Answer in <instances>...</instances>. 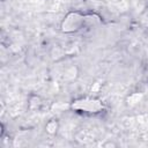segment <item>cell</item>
<instances>
[{
	"instance_id": "obj_1",
	"label": "cell",
	"mask_w": 148,
	"mask_h": 148,
	"mask_svg": "<svg viewBox=\"0 0 148 148\" xmlns=\"http://www.w3.org/2000/svg\"><path fill=\"white\" fill-rule=\"evenodd\" d=\"M84 23V16L79 12H72L66 15L61 22V30L64 32H75L82 28Z\"/></svg>"
},
{
	"instance_id": "obj_2",
	"label": "cell",
	"mask_w": 148,
	"mask_h": 148,
	"mask_svg": "<svg viewBox=\"0 0 148 148\" xmlns=\"http://www.w3.org/2000/svg\"><path fill=\"white\" fill-rule=\"evenodd\" d=\"M80 108L83 109V110L90 111V112H95V111H97L101 108V105L97 102H95V101H84L83 102V105L80 106Z\"/></svg>"
},
{
	"instance_id": "obj_3",
	"label": "cell",
	"mask_w": 148,
	"mask_h": 148,
	"mask_svg": "<svg viewBox=\"0 0 148 148\" xmlns=\"http://www.w3.org/2000/svg\"><path fill=\"white\" fill-rule=\"evenodd\" d=\"M58 127H59V123H58L56 119H52V120H50V121L46 124V126H45L46 131H47L50 134H54V133L57 132Z\"/></svg>"
}]
</instances>
